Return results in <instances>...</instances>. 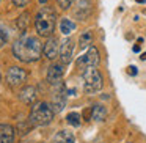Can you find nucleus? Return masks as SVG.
Returning <instances> with one entry per match:
<instances>
[{"mask_svg":"<svg viewBox=\"0 0 146 143\" xmlns=\"http://www.w3.org/2000/svg\"><path fill=\"white\" fill-rule=\"evenodd\" d=\"M79 43H80L82 47H90V46L93 44V32L91 30L83 32L82 35H80V38H79Z\"/></svg>","mask_w":146,"mask_h":143,"instance_id":"a211bd4d","label":"nucleus"},{"mask_svg":"<svg viewBox=\"0 0 146 143\" xmlns=\"http://www.w3.org/2000/svg\"><path fill=\"white\" fill-rule=\"evenodd\" d=\"M140 58H141V60H146V52H145V54H143V55H141V57H140Z\"/></svg>","mask_w":146,"mask_h":143,"instance_id":"a878e982","label":"nucleus"},{"mask_svg":"<svg viewBox=\"0 0 146 143\" xmlns=\"http://www.w3.org/2000/svg\"><path fill=\"white\" fill-rule=\"evenodd\" d=\"M127 74H129V76H137V74H138V69H137L135 66H129L127 68Z\"/></svg>","mask_w":146,"mask_h":143,"instance_id":"b1692460","label":"nucleus"},{"mask_svg":"<svg viewBox=\"0 0 146 143\" xmlns=\"http://www.w3.org/2000/svg\"><path fill=\"white\" fill-rule=\"evenodd\" d=\"M57 25V13L52 7H42L35 16V29L39 36H52Z\"/></svg>","mask_w":146,"mask_h":143,"instance_id":"f03ea898","label":"nucleus"},{"mask_svg":"<svg viewBox=\"0 0 146 143\" xmlns=\"http://www.w3.org/2000/svg\"><path fill=\"white\" fill-rule=\"evenodd\" d=\"M54 142L55 143H76V137L69 130H60L54 137Z\"/></svg>","mask_w":146,"mask_h":143,"instance_id":"4468645a","label":"nucleus"},{"mask_svg":"<svg viewBox=\"0 0 146 143\" xmlns=\"http://www.w3.org/2000/svg\"><path fill=\"white\" fill-rule=\"evenodd\" d=\"M27 77H29V72L25 69L19 66H11L7 72V83L11 88H17L27 82Z\"/></svg>","mask_w":146,"mask_h":143,"instance_id":"423d86ee","label":"nucleus"},{"mask_svg":"<svg viewBox=\"0 0 146 143\" xmlns=\"http://www.w3.org/2000/svg\"><path fill=\"white\" fill-rule=\"evenodd\" d=\"M42 54L49 58V60H55L60 55V41L55 36H49L46 44L42 46Z\"/></svg>","mask_w":146,"mask_h":143,"instance_id":"9d476101","label":"nucleus"},{"mask_svg":"<svg viewBox=\"0 0 146 143\" xmlns=\"http://www.w3.org/2000/svg\"><path fill=\"white\" fill-rule=\"evenodd\" d=\"M0 143H14V127L11 124H0Z\"/></svg>","mask_w":146,"mask_h":143,"instance_id":"ddd939ff","label":"nucleus"},{"mask_svg":"<svg viewBox=\"0 0 146 143\" xmlns=\"http://www.w3.org/2000/svg\"><path fill=\"white\" fill-rule=\"evenodd\" d=\"M13 55L14 58H17L19 61H24V63L38 61L42 55V44L36 36L22 35L14 41Z\"/></svg>","mask_w":146,"mask_h":143,"instance_id":"f257e3e1","label":"nucleus"},{"mask_svg":"<svg viewBox=\"0 0 146 143\" xmlns=\"http://www.w3.org/2000/svg\"><path fill=\"white\" fill-rule=\"evenodd\" d=\"M66 121H68V124H71V126L79 127L80 126V115L77 113V112H71V113L66 116Z\"/></svg>","mask_w":146,"mask_h":143,"instance_id":"6ab92c4d","label":"nucleus"},{"mask_svg":"<svg viewBox=\"0 0 146 143\" xmlns=\"http://www.w3.org/2000/svg\"><path fill=\"white\" fill-rule=\"evenodd\" d=\"M93 13V0H77L74 8V16L80 21H86Z\"/></svg>","mask_w":146,"mask_h":143,"instance_id":"6e6552de","label":"nucleus"},{"mask_svg":"<svg viewBox=\"0 0 146 143\" xmlns=\"http://www.w3.org/2000/svg\"><path fill=\"white\" fill-rule=\"evenodd\" d=\"M137 2H138V3H145L146 0H137Z\"/></svg>","mask_w":146,"mask_h":143,"instance_id":"bb28decb","label":"nucleus"},{"mask_svg":"<svg viewBox=\"0 0 146 143\" xmlns=\"http://www.w3.org/2000/svg\"><path fill=\"white\" fill-rule=\"evenodd\" d=\"M54 115H55V112L49 102H35L32 110H30L29 121L32 126L42 127V126H47V124L52 123Z\"/></svg>","mask_w":146,"mask_h":143,"instance_id":"7ed1b4c3","label":"nucleus"},{"mask_svg":"<svg viewBox=\"0 0 146 143\" xmlns=\"http://www.w3.org/2000/svg\"><path fill=\"white\" fill-rule=\"evenodd\" d=\"M32 0H13L14 7H27Z\"/></svg>","mask_w":146,"mask_h":143,"instance_id":"4be33fe9","label":"nucleus"},{"mask_svg":"<svg viewBox=\"0 0 146 143\" xmlns=\"http://www.w3.org/2000/svg\"><path fill=\"white\" fill-rule=\"evenodd\" d=\"M129 143H132V142H129Z\"/></svg>","mask_w":146,"mask_h":143,"instance_id":"7c9ffc66","label":"nucleus"},{"mask_svg":"<svg viewBox=\"0 0 146 143\" xmlns=\"http://www.w3.org/2000/svg\"><path fill=\"white\" fill-rule=\"evenodd\" d=\"M133 52H140V46H133Z\"/></svg>","mask_w":146,"mask_h":143,"instance_id":"393cba45","label":"nucleus"},{"mask_svg":"<svg viewBox=\"0 0 146 143\" xmlns=\"http://www.w3.org/2000/svg\"><path fill=\"white\" fill-rule=\"evenodd\" d=\"M66 88H64L63 82L55 83V90H54V96H52V108H54L55 113L61 112L64 108L66 104Z\"/></svg>","mask_w":146,"mask_h":143,"instance_id":"0eeeda50","label":"nucleus"},{"mask_svg":"<svg viewBox=\"0 0 146 143\" xmlns=\"http://www.w3.org/2000/svg\"><path fill=\"white\" fill-rule=\"evenodd\" d=\"M0 82H2V74H0Z\"/></svg>","mask_w":146,"mask_h":143,"instance_id":"c756f323","label":"nucleus"},{"mask_svg":"<svg viewBox=\"0 0 146 143\" xmlns=\"http://www.w3.org/2000/svg\"><path fill=\"white\" fill-rule=\"evenodd\" d=\"M104 86V77L98 66H86L83 69V88L86 93H98Z\"/></svg>","mask_w":146,"mask_h":143,"instance_id":"20e7f679","label":"nucleus"},{"mask_svg":"<svg viewBox=\"0 0 146 143\" xmlns=\"http://www.w3.org/2000/svg\"><path fill=\"white\" fill-rule=\"evenodd\" d=\"M91 112H93V118L91 120L94 121H104L105 116H107V108L101 104H96L91 107Z\"/></svg>","mask_w":146,"mask_h":143,"instance_id":"dca6fc26","label":"nucleus"},{"mask_svg":"<svg viewBox=\"0 0 146 143\" xmlns=\"http://www.w3.org/2000/svg\"><path fill=\"white\" fill-rule=\"evenodd\" d=\"M76 29H77L76 22H74L72 19H69V17H63V19L60 21V32L63 33V35H71Z\"/></svg>","mask_w":146,"mask_h":143,"instance_id":"2eb2a0df","label":"nucleus"},{"mask_svg":"<svg viewBox=\"0 0 146 143\" xmlns=\"http://www.w3.org/2000/svg\"><path fill=\"white\" fill-rule=\"evenodd\" d=\"M72 55H74V43L71 38H66L63 41V44H60V60L61 63L69 65L72 61Z\"/></svg>","mask_w":146,"mask_h":143,"instance_id":"9b49d317","label":"nucleus"},{"mask_svg":"<svg viewBox=\"0 0 146 143\" xmlns=\"http://www.w3.org/2000/svg\"><path fill=\"white\" fill-rule=\"evenodd\" d=\"M21 143H35V142H21Z\"/></svg>","mask_w":146,"mask_h":143,"instance_id":"c85d7f7f","label":"nucleus"},{"mask_svg":"<svg viewBox=\"0 0 146 143\" xmlns=\"http://www.w3.org/2000/svg\"><path fill=\"white\" fill-rule=\"evenodd\" d=\"M99 61H101V57H99L98 47H94V46H90L88 51L77 58L76 65H77V68H79V69H85L86 66H98Z\"/></svg>","mask_w":146,"mask_h":143,"instance_id":"39448f33","label":"nucleus"},{"mask_svg":"<svg viewBox=\"0 0 146 143\" xmlns=\"http://www.w3.org/2000/svg\"><path fill=\"white\" fill-rule=\"evenodd\" d=\"M36 98H38V90L35 86L29 85V86H24L19 93V99L25 104H35Z\"/></svg>","mask_w":146,"mask_h":143,"instance_id":"f8f14e48","label":"nucleus"},{"mask_svg":"<svg viewBox=\"0 0 146 143\" xmlns=\"http://www.w3.org/2000/svg\"><path fill=\"white\" fill-rule=\"evenodd\" d=\"M57 3H58V7H60L61 10H69V8L72 7L74 0H57Z\"/></svg>","mask_w":146,"mask_h":143,"instance_id":"aec40b11","label":"nucleus"},{"mask_svg":"<svg viewBox=\"0 0 146 143\" xmlns=\"http://www.w3.org/2000/svg\"><path fill=\"white\" fill-rule=\"evenodd\" d=\"M29 24H30V13L29 11H24V13L16 19V27H17V30H21V32L24 33L29 29Z\"/></svg>","mask_w":146,"mask_h":143,"instance_id":"f3484780","label":"nucleus"},{"mask_svg":"<svg viewBox=\"0 0 146 143\" xmlns=\"http://www.w3.org/2000/svg\"><path fill=\"white\" fill-rule=\"evenodd\" d=\"M8 41V32L5 29H0V47Z\"/></svg>","mask_w":146,"mask_h":143,"instance_id":"412c9836","label":"nucleus"},{"mask_svg":"<svg viewBox=\"0 0 146 143\" xmlns=\"http://www.w3.org/2000/svg\"><path fill=\"white\" fill-rule=\"evenodd\" d=\"M46 2H47V0H39V3H41V5H42V3H46Z\"/></svg>","mask_w":146,"mask_h":143,"instance_id":"cd10ccee","label":"nucleus"},{"mask_svg":"<svg viewBox=\"0 0 146 143\" xmlns=\"http://www.w3.org/2000/svg\"><path fill=\"white\" fill-rule=\"evenodd\" d=\"M91 118H93V112H91V107H90V108H86V110L83 112V120H85V121H90Z\"/></svg>","mask_w":146,"mask_h":143,"instance_id":"5701e85b","label":"nucleus"},{"mask_svg":"<svg viewBox=\"0 0 146 143\" xmlns=\"http://www.w3.org/2000/svg\"><path fill=\"white\" fill-rule=\"evenodd\" d=\"M63 76H64V63H52L47 68V76H46V79H47L49 83L55 85V83L61 82Z\"/></svg>","mask_w":146,"mask_h":143,"instance_id":"1a4fd4ad","label":"nucleus"}]
</instances>
